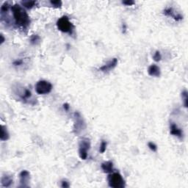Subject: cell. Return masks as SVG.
Wrapping results in <instances>:
<instances>
[{
	"mask_svg": "<svg viewBox=\"0 0 188 188\" xmlns=\"http://www.w3.org/2000/svg\"><path fill=\"white\" fill-rule=\"evenodd\" d=\"M57 27L62 32L69 33V34H71L74 29L73 24L70 21L69 18L66 15H63L58 19L57 21Z\"/></svg>",
	"mask_w": 188,
	"mask_h": 188,
	"instance_id": "obj_3",
	"label": "cell"
},
{
	"mask_svg": "<svg viewBox=\"0 0 188 188\" xmlns=\"http://www.w3.org/2000/svg\"><path fill=\"white\" fill-rule=\"evenodd\" d=\"M148 74L152 76H155V77H160L161 74V70L160 68L155 64L151 65L148 68Z\"/></svg>",
	"mask_w": 188,
	"mask_h": 188,
	"instance_id": "obj_12",
	"label": "cell"
},
{
	"mask_svg": "<svg viewBox=\"0 0 188 188\" xmlns=\"http://www.w3.org/2000/svg\"><path fill=\"white\" fill-rule=\"evenodd\" d=\"M91 148V140L87 138H83L79 143V155L82 160H85L88 158V152Z\"/></svg>",
	"mask_w": 188,
	"mask_h": 188,
	"instance_id": "obj_5",
	"label": "cell"
},
{
	"mask_svg": "<svg viewBox=\"0 0 188 188\" xmlns=\"http://www.w3.org/2000/svg\"><path fill=\"white\" fill-rule=\"evenodd\" d=\"M107 146V143L105 140L101 141V145H100V147H99V152L101 154H104V153L106 152Z\"/></svg>",
	"mask_w": 188,
	"mask_h": 188,
	"instance_id": "obj_19",
	"label": "cell"
},
{
	"mask_svg": "<svg viewBox=\"0 0 188 188\" xmlns=\"http://www.w3.org/2000/svg\"><path fill=\"white\" fill-rule=\"evenodd\" d=\"M17 95L24 102H29V100L32 99V94L31 93V91L25 88H21L20 91H18Z\"/></svg>",
	"mask_w": 188,
	"mask_h": 188,
	"instance_id": "obj_9",
	"label": "cell"
},
{
	"mask_svg": "<svg viewBox=\"0 0 188 188\" xmlns=\"http://www.w3.org/2000/svg\"><path fill=\"white\" fill-rule=\"evenodd\" d=\"M30 181V173L26 170H24L19 173V182H20V187H28V184Z\"/></svg>",
	"mask_w": 188,
	"mask_h": 188,
	"instance_id": "obj_7",
	"label": "cell"
},
{
	"mask_svg": "<svg viewBox=\"0 0 188 188\" xmlns=\"http://www.w3.org/2000/svg\"><path fill=\"white\" fill-rule=\"evenodd\" d=\"M11 11L13 13L15 24L21 28L26 29L30 24V19L29 15L20 5L15 4L11 6Z\"/></svg>",
	"mask_w": 188,
	"mask_h": 188,
	"instance_id": "obj_1",
	"label": "cell"
},
{
	"mask_svg": "<svg viewBox=\"0 0 188 188\" xmlns=\"http://www.w3.org/2000/svg\"><path fill=\"white\" fill-rule=\"evenodd\" d=\"M41 42V37L38 35H32L30 38V43L32 45H38Z\"/></svg>",
	"mask_w": 188,
	"mask_h": 188,
	"instance_id": "obj_17",
	"label": "cell"
},
{
	"mask_svg": "<svg viewBox=\"0 0 188 188\" xmlns=\"http://www.w3.org/2000/svg\"><path fill=\"white\" fill-rule=\"evenodd\" d=\"M123 32H124L125 33V32H126V24H123Z\"/></svg>",
	"mask_w": 188,
	"mask_h": 188,
	"instance_id": "obj_28",
	"label": "cell"
},
{
	"mask_svg": "<svg viewBox=\"0 0 188 188\" xmlns=\"http://www.w3.org/2000/svg\"><path fill=\"white\" fill-rule=\"evenodd\" d=\"M107 182L110 187L123 188L125 187V181L118 172L109 173L107 176Z\"/></svg>",
	"mask_w": 188,
	"mask_h": 188,
	"instance_id": "obj_2",
	"label": "cell"
},
{
	"mask_svg": "<svg viewBox=\"0 0 188 188\" xmlns=\"http://www.w3.org/2000/svg\"><path fill=\"white\" fill-rule=\"evenodd\" d=\"M122 4L126 6H132L135 4V2L132 1V0H127V1L122 2Z\"/></svg>",
	"mask_w": 188,
	"mask_h": 188,
	"instance_id": "obj_23",
	"label": "cell"
},
{
	"mask_svg": "<svg viewBox=\"0 0 188 188\" xmlns=\"http://www.w3.org/2000/svg\"><path fill=\"white\" fill-rule=\"evenodd\" d=\"M5 38H4V35L2 34L1 35V44H2L3 43L5 42Z\"/></svg>",
	"mask_w": 188,
	"mask_h": 188,
	"instance_id": "obj_27",
	"label": "cell"
},
{
	"mask_svg": "<svg viewBox=\"0 0 188 188\" xmlns=\"http://www.w3.org/2000/svg\"><path fill=\"white\" fill-rule=\"evenodd\" d=\"M13 177H12L11 175H8V174H4V175L2 176V179H1L2 187H11V185L13 184Z\"/></svg>",
	"mask_w": 188,
	"mask_h": 188,
	"instance_id": "obj_13",
	"label": "cell"
},
{
	"mask_svg": "<svg viewBox=\"0 0 188 188\" xmlns=\"http://www.w3.org/2000/svg\"><path fill=\"white\" fill-rule=\"evenodd\" d=\"M182 99H183V101H184V105H185V107L187 108V106H188V93H187V91H186V90H185L184 91H182Z\"/></svg>",
	"mask_w": 188,
	"mask_h": 188,
	"instance_id": "obj_18",
	"label": "cell"
},
{
	"mask_svg": "<svg viewBox=\"0 0 188 188\" xmlns=\"http://www.w3.org/2000/svg\"><path fill=\"white\" fill-rule=\"evenodd\" d=\"M13 66H20L23 64V60H16L13 62Z\"/></svg>",
	"mask_w": 188,
	"mask_h": 188,
	"instance_id": "obj_25",
	"label": "cell"
},
{
	"mask_svg": "<svg viewBox=\"0 0 188 188\" xmlns=\"http://www.w3.org/2000/svg\"><path fill=\"white\" fill-rule=\"evenodd\" d=\"M69 108H70L69 105H68V103H65L64 105H63V109H64V110H65V111H68V110H69Z\"/></svg>",
	"mask_w": 188,
	"mask_h": 188,
	"instance_id": "obj_26",
	"label": "cell"
},
{
	"mask_svg": "<svg viewBox=\"0 0 188 188\" xmlns=\"http://www.w3.org/2000/svg\"><path fill=\"white\" fill-rule=\"evenodd\" d=\"M74 132L76 135H79L82 131L86 129V123L84 121L83 118L79 112H76L74 115Z\"/></svg>",
	"mask_w": 188,
	"mask_h": 188,
	"instance_id": "obj_6",
	"label": "cell"
},
{
	"mask_svg": "<svg viewBox=\"0 0 188 188\" xmlns=\"http://www.w3.org/2000/svg\"><path fill=\"white\" fill-rule=\"evenodd\" d=\"M10 138V135L7 131V127L5 126H1V135H0V140L2 141L7 140Z\"/></svg>",
	"mask_w": 188,
	"mask_h": 188,
	"instance_id": "obj_15",
	"label": "cell"
},
{
	"mask_svg": "<svg viewBox=\"0 0 188 188\" xmlns=\"http://www.w3.org/2000/svg\"><path fill=\"white\" fill-rule=\"evenodd\" d=\"M21 5L27 9H32L37 5L36 1H22L21 2Z\"/></svg>",
	"mask_w": 188,
	"mask_h": 188,
	"instance_id": "obj_16",
	"label": "cell"
},
{
	"mask_svg": "<svg viewBox=\"0 0 188 188\" xmlns=\"http://www.w3.org/2000/svg\"><path fill=\"white\" fill-rule=\"evenodd\" d=\"M35 91L39 95H46L51 93L53 86L52 83L46 80H40L35 84Z\"/></svg>",
	"mask_w": 188,
	"mask_h": 188,
	"instance_id": "obj_4",
	"label": "cell"
},
{
	"mask_svg": "<svg viewBox=\"0 0 188 188\" xmlns=\"http://www.w3.org/2000/svg\"><path fill=\"white\" fill-rule=\"evenodd\" d=\"M170 132L172 135L177 137V138H179L180 139L183 138V132H182V129L179 128V126L174 123H170Z\"/></svg>",
	"mask_w": 188,
	"mask_h": 188,
	"instance_id": "obj_11",
	"label": "cell"
},
{
	"mask_svg": "<svg viewBox=\"0 0 188 188\" xmlns=\"http://www.w3.org/2000/svg\"><path fill=\"white\" fill-rule=\"evenodd\" d=\"M101 169L105 173H113L114 170V168H113V163L111 161H107L104 162L102 164H101Z\"/></svg>",
	"mask_w": 188,
	"mask_h": 188,
	"instance_id": "obj_14",
	"label": "cell"
},
{
	"mask_svg": "<svg viewBox=\"0 0 188 188\" xmlns=\"http://www.w3.org/2000/svg\"><path fill=\"white\" fill-rule=\"evenodd\" d=\"M153 59H154V61H156V62H159L161 60L162 55H161V53H160V51H156L155 53H154V56H153Z\"/></svg>",
	"mask_w": 188,
	"mask_h": 188,
	"instance_id": "obj_21",
	"label": "cell"
},
{
	"mask_svg": "<svg viewBox=\"0 0 188 188\" xmlns=\"http://www.w3.org/2000/svg\"><path fill=\"white\" fill-rule=\"evenodd\" d=\"M118 59L117 58H113L111 60H109V62H107V63L104 66H101V67L99 68V70H101V72H104V73H107V72L110 71L116 67L118 65Z\"/></svg>",
	"mask_w": 188,
	"mask_h": 188,
	"instance_id": "obj_8",
	"label": "cell"
},
{
	"mask_svg": "<svg viewBox=\"0 0 188 188\" xmlns=\"http://www.w3.org/2000/svg\"><path fill=\"white\" fill-rule=\"evenodd\" d=\"M51 5L53 6L54 7H56V8H59V7H61V6L62 5V2L60 0H52L50 1Z\"/></svg>",
	"mask_w": 188,
	"mask_h": 188,
	"instance_id": "obj_20",
	"label": "cell"
},
{
	"mask_svg": "<svg viewBox=\"0 0 188 188\" xmlns=\"http://www.w3.org/2000/svg\"><path fill=\"white\" fill-rule=\"evenodd\" d=\"M163 14L166 16H169L173 18L174 20L179 21L183 19V15L180 13H176L174 11V10L172 7H168V8L164 9L163 11Z\"/></svg>",
	"mask_w": 188,
	"mask_h": 188,
	"instance_id": "obj_10",
	"label": "cell"
},
{
	"mask_svg": "<svg viewBox=\"0 0 188 188\" xmlns=\"http://www.w3.org/2000/svg\"><path fill=\"white\" fill-rule=\"evenodd\" d=\"M61 187L63 188H67L70 187V184L67 180H62L61 182Z\"/></svg>",
	"mask_w": 188,
	"mask_h": 188,
	"instance_id": "obj_24",
	"label": "cell"
},
{
	"mask_svg": "<svg viewBox=\"0 0 188 188\" xmlns=\"http://www.w3.org/2000/svg\"><path fill=\"white\" fill-rule=\"evenodd\" d=\"M148 148H149L152 151V152H155L157 151V146H156V145L155 143H154L149 142L148 143Z\"/></svg>",
	"mask_w": 188,
	"mask_h": 188,
	"instance_id": "obj_22",
	"label": "cell"
}]
</instances>
